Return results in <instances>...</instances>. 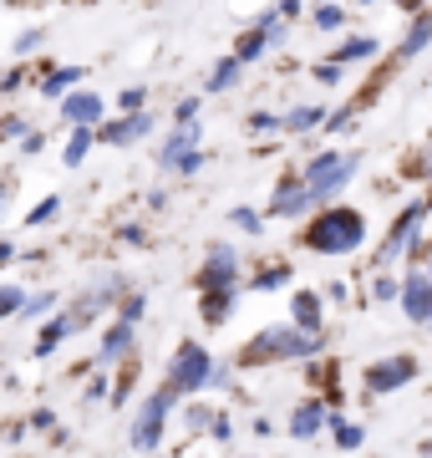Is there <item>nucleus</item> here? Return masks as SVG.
Returning <instances> with one entry per match:
<instances>
[{
    "mask_svg": "<svg viewBox=\"0 0 432 458\" xmlns=\"http://www.w3.org/2000/svg\"><path fill=\"white\" fill-rule=\"evenodd\" d=\"M320 342H326V331H300L295 321H290V327H285V321H275V327H265L260 336H250V342L239 346V367H265V361L316 357Z\"/></svg>",
    "mask_w": 432,
    "mask_h": 458,
    "instance_id": "1",
    "label": "nucleus"
},
{
    "mask_svg": "<svg viewBox=\"0 0 432 458\" xmlns=\"http://www.w3.org/2000/svg\"><path fill=\"white\" fill-rule=\"evenodd\" d=\"M41 41H46V31H36V26H31V31H21V36H16V56H31Z\"/></svg>",
    "mask_w": 432,
    "mask_h": 458,
    "instance_id": "32",
    "label": "nucleus"
},
{
    "mask_svg": "<svg viewBox=\"0 0 432 458\" xmlns=\"http://www.w3.org/2000/svg\"><path fill=\"white\" fill-rule=\"evenodd\" d=\"M209 423H214V412H209V408H188V428H194V433L209 428Z\"/></svg>",
    "mask_w": 432,
    "mask_h": 458,
    "instance_id": "42",
    "label": "nucleus"
},
{
    "mask_svg": "<svg viewBox=\"0 0 432 458\" xmlns=\"http://www.w3.org/2000/svg\"><path fill=\"white\" fill-rule=\"evenodd\" d=\"M397 295H402V316H407V321H428L432 316V276L428 270H412Z\"/></svg>",
    "mask_w": 432,
    "mask_h": 458,
    "instance_id": "12",
    "label": "nucleus"
},
{
    "mask_svg": "<svg viewBox=\"0 0 432 458\" xmlns=\"http://www.w3.org/2000/svg\"><path fill=\"white\" fill-rule=\"evenodd\" d=\"M122 240H128V245H148V234H143L137 225H128V229H122Z\"/></svg>",
    "mask_w": 432,
    "mask_h": 458,
    "instance_id": "47",
    "label": "nucleus"
},
{
    "mask_svg": "<svg viewBox=\"0 0 432 458\" xmlns=\"http://www.w3.org/2000/svg\"><path fill=\"white\" fill-rule=\"evenodd\" d=\"M250 132H280V117L275 113H250Z\"/></svg>",
    "mask_w": 432,
    "mask_h": 458,
    "instance_id": "36",
    "label": "nucleus"
},
{
    "mask_svg": "<svg viewBox=\"0 0 432 458\" xmlns=\"http://www.w3.org/2000/svg\"><path fill=\"white\" fill-rule=\"evenodd\" d=\"M311 77H316L320 87H336V82H341V66H336V62H320L316 72H311Z\"/></svg>",
    "mask_w": 432,
    "mask_h": 458,
    "instance_id": "38",
    "label": "nucleus"
},
{
    "mask_svg": "<svg viewBox=\"0 0 432 458\" xmlns=\"http://www.w3.org/2000/svg\"><path fill=\"white\" fill-rule=\"evenodd\" d=\"M117 107H122V113H143V107H148V92H143V87H128V92L117 98Z\"/></svg>",
    "mask_w": 432,
    "mask_h": 458,
    "instance_id": "31",
    "label": "nucleus"
},
{
    "mask_svg": "<svg viewBox=\"0 0 432 458\" xmlns=\"http://www.w3.org/2000/svg\"><path fill=\"white\" fill-rule=\"evenodd\" d=\"M173 123H199V98H183L179 113H173Z\"/></svg>",
    "mask_w": 432,
    "mask_h": 458,
    "instance_id": "40",
    "label": "nucleus"
},
{
    "mask_svg": "<svg viewBox=\"0 0 432 458\" xmlns=\"http://www.w3.org/2000/svg\"><path fill=\"white\" fill-rule=\"evenodd\" d=\"M265 51H270V21L260 16V21L250 26V31L239 36V47H234V56H239V62H254V56H265Z\"/></svg>",
    "mask_w": 432,
    "mask_h": 458,
    "instance_id": "19",
    "label": "nucleus"
},
{
    "mask_svg": "<svg viewBox=\"0 0 432 458\" xmlns=\"http://www.w3.org/2000/svg\"><path fill=\"white\" fill-rule=\"evenodd\" d=\"M143 306H148L143 295H128V306H122V321H143Z\"/></svg>",
    "mask_w": 432,
    "mask_h": 458,
    "instance_id": "41",
    "label": "nucleus"
},
{
    "mask_svg": "<svg viewBox=\"0 0 432 458\" xmlns=\"http://www.w3.org/2000/svg\"><path fill=\"white\" fill-rule=\"evenodd\" d=\"M311 209V194H305V179L300 174H285L275 183V199H270V219H295V214Z\"/></svg>",
    "mask_w": 432,
    "mask_h": 458,
    "instance_id": "10",
    "label": "nucleus"
},
{
    "mask_svg": "<svg viewBox=\"0 0 432 458\" xmlns=\"http://www.w3.org/2000/svg\"><path fill=\"white\" fill-rule=\"evenodd\" d=\"M300 5H305V0H280V5H275V11H280L285 21H295V16H300Z\"/></svg>",
    "mask_w": 432,
    "mask_h": 458,
    "instance_id": "46",
    "label": "nucleus"
},
{
    "mask_svg": "<svg viewBox=\"0 0 432 458\" xmlns=\"http://www.w3.org/2000/svg\"><path fill=\"white\" fill-rule=\"evenodd\" d=\"M5 260H11V245H0V265H5Z\"/></svg>",
    "mask_w": 432,
    "mask_h": 458,
    "instance_id": "49",
    "label": "nucleus"
},
{
    "mask_svg": "<svg viewBox=\"0 0 432 458\" xmlns=\"http://www.w3.org/2000/svg\"><path fill=\"white\" fill-rule=\"evenodd\" d=\"M397 291H402L397 280H386V276H382V280H377V301H392V295H397Z\"/></svg>",
    "mask_w": 432,
    "mask_h": 458,
    "instance_id": "45",
    "label": "nucleus"
},
{
    "mask_svg": "<svg viewBox=\"0 0 432 458\" xmlns=\"http://www.w3.org/2000/svg\"><path fill=\"white\" fill-rule=\"evenodd\" d=\"M234 295H239V285H224V291H204V321H209V327H219V321H229V311H234Z\"/></svg>",
    "mask_w": 432,
    "mask_h": 458,
    "instance_id": "20",
    "label": "nucleus"
},
{
    "mask_svg": "<svg viewBox=\"0 0 432 458\" xmlns=\"http://www.w3.org/2000/svg\"><path fill=\"white\" fill-rule=\"evenodd\" d=\"M26 132H31L26 117H0V138H26Z\"/></svg>",
    "mask_w": 432,
    "mask_h": 458,
    "instance_id": "34",
    "label": "nucleus"
},
{
    "mask_svg": "<svg viewBox=\"0 0 432 458\" xmlns=\"http://www.w3.org/2000/svg\"><path fill=\"white\" fill-rule=\"evenodd\" d=\"M361 5H366V0H361Z\"/></svg>",
    "mask_w": 432,
    "mask_h": 458,
    "instance_id": "52",
    "label": "nucleus"
},
{
    "mask_svg": "<svg viewBox=\"0 0 432 458\" xmlns=\"http://www.w3.org/2000/svg\"><path fill=\"white\" fill-rule=\"evenodd\" d=\"M51 306H56V295H26V306H21V311H26V316H46Z\"/></svg>",
    "mask_w": 432,
    "mask_h": 458,
    "instance_id": "35",
    "label": "nucleus"
},
{
    "mask_svg": "<svg viewBox=\"0 0 432 458\" xmlns=\"http://www.w3.org/2000/svg\"><path fill=\"white\" fill-rule=\"evenodd\" d=\"M0 209H5V183H0Z\"/></svg>",
    "mask_w": 432,
    "mask_h": 458,
    "instance_id": "50",
    "label": "nucleus"
},
{
    "mask_svg": "<svg viewBox=\"0 0 432 458\" xmlns=\"http://www.w3.org/2000/svg\"><path fill=\"white\" fill-rule=\"evenodd\" d=\"M209 433H214V443H229V438H234V423L224 418V412H214V423H209Z\"/></svg>",
    "mask_w": 432,
    "mask_h": 458,
    "instance_id": "39",
    "label": "nucleus"
},
{
    "mask_svg": "<svg viewBox=\"0 0 432 458\" xmlns=\"http://www.w3.org/2000/svg\"><path fill=\"white\" fill-rule=\"evenodd\" d=\"M41 148H46V132H26L21 138V153H41Z\"/></svg>",
    "mask_w": 432,
    "mask_h": 458,
    "instance_id": "44",
    "label": "nucleus"
},
{
    "mask_svg": "<svg viewBox=\"0 0 432 458\" xmlns=\"http://www.w3.org/2000/svg\"><path fill=\"white\" fill-rule=\"evenodd\" d=\"M224 285H239V255H234L229 245H214L204 255L199 291H224Z\"/></svg>",
    "mask_w": 432,
    "mask_h": 458,
    "instance_id": "9",
    "label": "nucleus"
},
{
    "mask_svg": "<svg viewBox=\"0 0 432 458\" xmlns=\"http://www.w3.org/2000/svg\"><path fill=\"white\" fill-rule=\"evenodd\" d=\"M295 276V270H290V265H265V270H260V276H254V291H280L285 280Z\"/></svg>",
    "mask_w": 432,
    "mask_h": 458,
    "instance_id": "27",
    "label": "nucleus"
},
{
    "mask_svg": "<svg viewBox=\"0 0 432 458\" xmlns=\"http://www.w3.org/2000/svg\"><path fill=\"white\" fill-rule=\"evenodd\" d=\"M432 47V11L428 5H422V11H417L412 16V26H407V36H402V62H407V56H417V51H428Z\"/></svg>",
    "mask_w": 432,
    "mask_h": 458,
    "instance_id": "17",
    "label": "nucleus"
},
{
    "mask_svg": "<svg viewBox=\"0 0 432 458\" xmlns=\"http://www.w3.org/2000/svg\"><path fill=\"white\" fill-rule=\"evenodd\" d=\"M26 306V291L21 285H0V316H16Z\"/></svg>",
    "mask_w": 432,
    "mask_h": 458,
    "instance_id": "30",
    "label": "nucleus"
},
{
    "mask_svg": "<svg viewBox=\"0 0 432 458\" xmlns=\"http://www.w3.org/2000/svg\"><path fill=\"white\" fill-rule=\"evenodd\" d=\"M92 143H97V128H71V143H67V153H62V164L82 168V158L92 153Z\"/></svg>",
    "mask_w": 432,
    "mask_h": 458,
    "instance_id": "24",
    "label": "nucleus"
},
{
    "mask_svg": "<svg viewBox=\"0 0 432 458\" xmlns=\"http://www.w3.org/2000/svg\"><path fill=\"white\" fill-rule=\"evenodd\" d=\"M229 225H234V229H245V234H260V229H265V219H260L254 209H245V204H239V209H229Z\"/></svg>",
    "mask_w": 432,
    "mask_h": 458,
    "instance_id": "29",
    "label": "nucleus"
},
{
    "mask_svg": "<svg viewBox=\"0 0 432 458\" xmlns=\"http://www.w3.org/2000/svg\"><path fill=\"white\" fill-rule=\"evenodd\" d=\"M67 336H71L67 316H56V321H46V327H41V336H36V357H51V352H56V346L67 342Z\"/></svg>",
    "mask_w": 432,
    "mask_h": 458,
    "instance_id": "25",
    "label": "nucleus"
},
{
    "mask_svg": "<svg viewBox=\"0 0 432 458\" xmlns=\"http://www.w3.org/2000/svg\"><path fill=\"white\" fill-rule=\"evenodd\" d=\"M56 209H62V204H56V199H41V204H36V209L31 214H26V225H41V219H51V214H56Z\"/></svg>",
    "mask_w": 432,
    "mask_h": 458,
    "instance_id": "37",
    "label": "nucleus"
},
{
    "mask_svg": "<svg viewBox=\"0 0 432 458\" xmlns=\"http://www.w3.org/2000/svg\"><path fill=\"white\" fill-rule=\"evenodd\" d=\"M62 117H67L71 128H97L102 123V98L97 92H71V98H62Z\"/></svg>",
    "mask_w": 432,
    "mask_h": 458,
    "instance_id": "14",
    "label": "nucleus"
},
{
    "mask_svg": "<svg viewBox=\"0 0 432 458\" xmlns=\"http://www.w3.org/2000/svg\"><path fill=\"white\" fill-rule=\"evenodd\" d=\"M397 5H402V11H412V16L422 11V0H397Z\"/></svg>",
    "mask_w": 432,
    "mask_h": 458,
    "instance_id": "48",
    "label": "nucleus"
},
{
    "mask_svg": "<svg viewBox=\"0 0 432 458\" xmlns=\"http://www.w3.org/2000/svg\"><path fill=\"white\" fill-rule=\"evenodd\" d=\"M412 377H417V361H412V357L371 361V367H366V393H371V397H386V393H397V387H407Z\"/></svg>",
    "mask_w": 432,
    "mask_h": 458,
    "instance_id": "8",
    "label": "nucleus"
},
{
    "mask_svg": "<svg viewBox=\"0 0 432 458\" xmlns=\"http://www.w3.org/2000/svg\"><path fill=\"white\" fill-rule=\"evenodd\" d=\"M356 168H361V153H336V148H326V153H316L311 164H305V194H311V204H326L331 194H341L351 179H356Z\"/></svg>",
    "mask_w": 432,
    "mask_h": 458,
    "instance_id": "3",
    "label": "nucleus"
},
{
    "mask_svg": "<svg viewBox=\"0 0 432 458\" xmlns=\"http://www.w3.org/2000/svg\"><path fill=\"white\" fill-rule=\"evenodd\" d=\"M331 423V412H326V403H320V397H311V403H300L295 408V418H290V438H316L320 428Z\"/></svg>",
    "mask_w": 432,
    "mask_h": 458,
    "instance_id": "16",
    "label": "nucleus"
},
{
    "mask_svg": "<svg viewBox=\"0 0 432 458\" xmlns=\"http://www.w3.org/2000/svg\"><path fill=\"white\" fill-rule=\"evenodd\" d=\"M290 321H295L300 331H326V301H320L316 291H295V301H290Z\"/></svg>",
    "mask_w": 432,
    "mask_h": 458,
    "instance_id": "15",
    "label": "nucleus"
},
{
    "mask_svg": "<svg viewBox=\"0 0 432 458\" xmlns=\"http://www.w3.org/2000/svg\"><path fill=\"white\" fill-rule=\"evenodd\" d=\"M148 132H153V113H128V117H117V123H97V143L128 148L137 138H148Z\"/></svg>",
    "mask_w": 432,
    "mask_h": 458,
    "instance_id": "11",
    "label": "nucleus"
},
{
    "mask_svg": "<svg viewBox=\"0 0 432 458\" xmlns=\"http://www.w3.org/2000/svg\"><path fill=\"white\" fill-rule=\"evenodd\" d=\"M239 77H245V62H239V56H224V62L214 66V77H209V82H204V92H229L234 82H239Z\"/></svg>",
    "mask_w": 432,
    "mask_h": 458,
    "instance_id": "23",
    "label": "nucleus"
},
{
    "mask_svg": "<svg viewBox=\"0 0 432 458\" xmlns=\"http://www.w3.org/2000/svg\"><path fill=\"white\" fill-rule=\"evenodd\" d=\"M351 117H356V107H336V113L320 123V128H326V132H341V128H351Z\"/></svg>",
    "mask_w": 432,
    "mask_h": 458,
    "instance_id": "33",
    "label": "nucleus"
},
{
    "mask_svg": "<svg viewBox=\"0 0 432 458\" xmlns=\"http://www.w3.org/2000/svg\"><path fill=\"white\" fill-rule=\"evenodd\" d=\"M214 382V357L204 352L199 342H183L168 361V387H179V393H204Z\"/></svg>",
    "mask_w": 432,
    "mask_h": 458,
    "instance_id": "5",
    "label": "nucleus"
},
{
    "mask_svg": "<svg viewBox=\"0 0 432 458\" xmlns=\"http://www.w3.org/2000/svg\"><path fill=\"white\" fill-rule=\"evenodd\" d=\"M377 36H346V41H341V47L331 51V62L336 66H351V62H371V56H377Z\"/></svg>",
    "mask_w": 432,
    "mask_h": 458,
    "instance_id": "18",
    "label": "nucleus"
},
{
    "mask_svg": "<svg viewBox=\"0 0 432 458\" xmlns=\"http://www.w3.org/2000/svg\"><path fill=\"white\" fill-rule=\"evenodd\" d=\"M158 164L173 168V174H199L204 168V132L199 123H179V128L163 138V148H158Z\"/></svg>",
    "mask_w": 432,
    "mask_h": 458,
    "instance_id": "6",
    "label": "nucleus"
},
{
    "mask_svg": "<svg viewBox=\"0 0 432 458\" xmlns=\"http://www.w3.org/2000/svg\"><path fill=\"white\" fill-rule=\"evenodd\" d=\"M77 82H82V66H51L46 77H41V98H62Z\"/></svg>",
    "mask_w": 432,
    "mask_h": 458,
    "instance_id": "22",
    "label": "nucleus"
},
{
    "mask_svg": "<svg viewBox=\"0 0 432 458\" xmlns=\"http://www.w3.org/2000/svg\"><path fill=\"white\" fill-rule=\"evenodd\" d=\"M331 428H336V448H346V454H351V448H361V438H366V433H361L356 423H341V418L331 412Z\"/></svg>",
    "mask_w": 432,
    "mask_h": 458,
    "instance_id": "28",
    "label": "nucleus"
},
{
    "mask_svg": "<svg viewBox=\"0 0 432 458\" xmlns=\"http://www.w3.org/2000/svg\"><path fill=\"white\" fill-rule=\"evenodd\" d=\"M311 21H316L320 31H341V26H346V11H341V5H331V0H320L316 11H311Z\"/></svg>",
    "mask_w": 432,
    "mask_h": 458,
    "instance_id": "26",
    "label": "nucleus"
},
{
    "mask_svg": "<svg viewBox=\"0 0 432 458\" xmlns=\"http://www.w3.org/2000/svg\"><path fill=\"white\" fill-rule=\"evenodd\" d=\"M21 82H26V66H16V72H5V77H0V92H16Z\"/></svg>",
    "mask_w": 432,
    "mask_h": 458,
    "instance_id": "43",
    "label": "nucleus"
},
{
    "mask_svg": "<svg viewBox=\"0 0 432 458\" xmlns=\"http://www.w3.org/2000/svg\"><path fill=\"white\" fill-rule=\"evenodd\" d=\"M179 387H158V393L143 403V412H137V423H133V448H143V454H153L158 443H163V428H168V418H173V408H179Z\"/></svg>",
    "mask_w": 432,
    "mask_h": 458,
    "instance_id": "4",
    "label": "nucleus"
},
{
    "mask_svg": "<svg viewBox=\"0 0 432 458\" xmlns=\"http://www.w3.org/2000/svg\"><path fill=\"white\" fill-rule=\"evenodd\" d=\"M432 209V199H412V204H407V209L397 214V225H392V234H386L382 240V250H377V260H397L402 250H412L417 245V225H422V214Z\"/></svg>",
    "mask_w": 432,
    "mask_h": 458,
    "instance_id": "7",
    "label": "nucleus"
},
{
    "mask_svg": "<svg viewBox=\"0 0 432 458\" xmlns=\"http://www.w3.org/2000/svg\"><path fill=\"white\" fill-rule=\"evenodd\" d=\"M361 240H366V214L346 209V204H331L305 229V245L316 255H351V250H361Z\"/></svg>",
    "mask_w": 432,
    "mask_h": 458,
    "instance_id": "2",
    "label": "nucleus"
},
{
    "mask_svg": "<svg viewBox=\"0 0 432 458\" xmlns=\"http://www.w3.org/2000/svg\"><path fill=\"white\" fill-rule=\"evenodd\" d=\"M428 327H432V316H428Z\"/></svg>",
    "mask_w": 432,
    "mask_h": 458,
    "instance_id": "51",
    "label": "nucleus"
},
{
    "mask_svg": "<svg viewBox=\"0 0 432 458\" xmlns=\"http://www.w3.org/2000/svg\"><path fill=\"white\" fill-rule=\"evenodd\" d=\"M326 123V107H316V102H305V107H295V113L280 117V132H311Z\"/></svg>",
    "mask_w": 432,
    "mask_h": 458,
    "instance_id": "21",
    "label": "nucleus"
},
{
    "mask_svg": "<svg viewBox=\"0 0 432 458\" xmlns=\"http://www.w3.org/2000/svg\"><path fill=\"white\" fill-rule=\"evenodd\" d=\"M133 331H137V321H122V316L107 327V336H102V346H97L102 367H112V361H122L128 352H133Z\"/></svg>",
    "mask_w": 432,
    "mask_h": 458,
    "instance_id": "13",
    "label": "nucleus"
}]
</instances>
